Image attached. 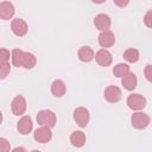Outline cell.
I'll list each match as a JSON object with an SVG mask.
<instances>
[{"instance_id":"cell-1","label":"cell","mask_w":152,"mask_h":152,"mask_svg":"<svg viewBox=\"0 0 152 152\" xmlns=\"http://www.w3.org/2000/svg\"><path fill=\"white\" fill-rule=\"evenodd\" d=\"M36 120H37V122L40 126H48V127L52 128L56 125L57 118H56V114L52 110H50V109H43V110L38 112V114L36 116Z\"/></svg>"},{"instance_id":"cell-2","label":"cell","mask_w":152,"mask_h":152,"mask_svg":"<svg viewBox=\"0 0 152 152\" xmlns=\"http://www.w3.org/2000/svg\"><path fill=\"white\" fill-rule=\"evenodd\" d=\"M132 126L137 129H144L150 125V116L144 112H135L131 118Z\"/></svg>"},{"instance_id":"cell-3","label":"cell","mask_w":152,"mask_h":152,"mask_svg":"<svg viewBox=\"0 0 152 152\" xmlns=\"http://www.w3.org/2000/svg\"><path fill=\"white\" fill-rule=\"evenodd\" d=\"M127 106L133 110H141L146 106V99L140 94H131L127 97Z\"/></svg>"},{"instance_id":"cell-4","label":"cell","mask_w":152,"mask_h":152,"mask_svg":"<svg viewBox=\"0 0 152 152\" xmlns=\"http://www.w3.org/2000/svg\"><path fill=\"white\" fill-rule=\"evenodd\" d=\"M33 138L37 142L40 144H46L52 139V132L51 128L48 126H40L39 128H37L33 133Z\"/></svg>"},{"instance_id":"cell-5","label":"cell","mask_w":152,"mask_h":152,"mask_svg":"<svg viewBox=\"0 0 152 152\" xmlns=\"http://www.w3.org/2000/svg\"><path fill=\"white\" fill-rule=\"evenodd\" d=\"M26 100L23 95H17L11 102V110L14 115H23L26 110Z\"/></svg>"},{"instance_id":"cell-6","label":"cell","mask_w":152,"mask_h":152,"mask_svg":"<svg viewBox=\"0 0 152 152\" xmlns=\"http://www.w3.org/2000/svg\"><path fill=\"white\" fill-rule=\"evenodd\" d=\"M89 112L84 107H77L74 110V120L80 127H86L89 122Z\"/></svg>"},{"instance_id":"cell-7","label":"cell","mask_w":152,"mask_h":152,"mask_svg":"<svg viewBox=\"0 0 152 152\" xmlns=\"http://www.w3.org/2000/svg\"><path fill=\"white\" fill-rule=\"evenodd\" d=\"M11 30L12 32L18 36V37H23L27 33V30H28V26L26 24V21L21 18H15L11 21Z\"/></svg>"},{"instance_id":"cell-8","label":"cell","mask_w":152,"mask_h":152,"mask_svg":"<svg viewBox=\"0 0 152 152\" xmlns=\"http://www.w3.org/2000/svg\"><path fill=\"white\" fill-rule=\"evenodd\" d=\"M104 99L110 102V103H116L121 100V96H122V93H121V89L116 86H108L106 89H104Z\"/></svg>"},{"instance_id":"cell-9","label":"cell","mask_w":152,"mask_h":152,"mask_svg":"<svg viewBox=\"0 0 152 152\" xmlns=\"http://www.w3.org/2000/svg\"><path fill=\"white\" fill-rule=\"evenodd\" d=\"M95 61L99 65L101 66H109L113 62V57L112 53L107 50V49H100L96 53H95Z\"/></svg>"},{"instance_id":"cell-10","label":"cell","mask_w":152,"mask_h":152,"mask_svg":"<svg viewBox=\"0 0 152 152\" xmlns=\"http://www.w3.org/2000/svg\"><path fill=\"white\" fill-rule=\"evenodd\" d=\"M99 44L101 48L106 49V48H110L114 45L115 43V36L114 33L110 31V30H107V31H102L100 34H99Z\"/></svg>"},{"instance_id":"cell-11","label":"cell","mask_w":152,"mask_h":152,"mask_svg":"<svg viewBox=\"0 0 152 152\" xmlns=\"http://www.w3.org/2000/svg\"><path fill=\"white\" fill-rule=\"evenodd\" d=\"M94 25L101 32L107 31V30H109V27L112 25V20L109 18V15H107L104 13H100L94 18Z\"/></svg>"},{"instance_id":"cell-12","label":"cell","mask_w":152,"mask_h":152,"mask_svg":"<svg viewBox=\"0 0 152 152\" xmlns=\"http://www.w3.org/2000/svg\"><path fill=\"white\" fill-rule=\"evenodd\" d=\"M32 127H33V124H32V120L28 115H24L23 118H20V120L17 124V129L23 135H26V134L31 133Z\"/></svg>"},{"instance_id":"cell-13","label":"cell","mask_w":152,"mask_h":152,"mask_svg":"<svg viewBox=\"0 0 152 152\" xmlns=\"http://www.w3.org/2000/svg\"><path fill=\"white\" fill-rule=\"evenodd\" d=\"M14 15V6L8 1L0 2V18L2 20H8Z\"/></svg>"},{"instance_id":"cell-14","label":"cell","mask_w":152,"mask_h":152,"mask_svg":"<svg viewBox=\"0 0 152 152\" xmlns=\"http://www.w3.org/2000/svg\"><path fill=\"white\" fill-rule=\"evenodd\" d=\"M77 56H78V59L81 62H90L95 58V53H94V50L90 48V46H81L78 49V52H77Z\"/></svg>"},{"instance_id":"cell-15","label":"cell","mask_w":152,"mask_h":152,"mask_svg":"<svg viewBox=\"0 0 152 152\" xmlns=\"http://www.w3.org/2000/svg\"><path fill=\"white\" fill-rule=\"evenodd\" d=\"M121 83H122V86H124L125 89H127L129 91L131 90H134L135 87H137V83H138V80H137L135 74H133V72L129 71L127 75H125L121 78Z\"/></svg>"},{"instance_id":"cell-16","label":"cell","mask_w":152,"mask_h":152,"mask_svg":"<svg viewBox=\"0 0 152 152\" xmlns=\"http://www.w3.org/2000/svg\"><path fill=\"white\" fill-rule=\"evenodd\" d=\"M66 91L65 83L62 80H55L51 83V93L55 97H62Z\"/></svg>"},{"instance_id":"cell-17","label":"cell","mask_w":152,"mask_h":152,"mask_svg":"<svg viewBox=\"0 0 152 152\" xmlns=\"http://www.w3.org/2000/svg\"><path fill=\"white\" fill-rule=\"evenodd\" d=\"M86 134L82 131H74L70 135V142L75 147H82L86 144Z\"/></svg>"},{"instance_id":"cell-18","label":"cell","mask_w":152,"mask_h":152,"mask_svg":"<svg viewBox=\"0 0 152 152\" xmlns=\"http://www.w3.org/2000/svg\"><path fill=\"white\" fill-rule=\"evenodd\" d=\"M37 63V58L33 53L31 52H26L24 51V56H23V63H21V68L24 69H32L36 66Z\"/></svg>"},{"instance_id":"cell-19","label":"cell","mask_w":152,"mask_h":152,"mask_svg":"<svg viewBox=\"0 0 152 152\" xmlns=\"http://www.w3.org/2000/svg\"><path fill=\"white\" fill-rule=\"evenodd\" d=\"M23 56H24V51L20 49H13L12 53H11V59H12V64L17 68H21V63H23Z\"/></svg>"},{"instance_id":"cell-20","label":"cell","mask_w":152,"mask_h":152,"mask_svg":"<svg viewBox=\"0 0 152 152\" xmlns=\"http://www.w3.org/2000/svg\"><path fill=\"white\" fill-rule=\"evenodd\" d=\"M129 72V65L125 64V63H119L113 68V74L116 77H124L125 75H127Z\"/></svg>"},{"instance_id":"cell-21","label":"cell","mask_w":152,"mask_h":152,"mask_svg":"<svg viewBox=\"0 0 152 152\" xmlns=\"http://www.w3.org/2000/svg\"><path fill=\"white\" fill-rule=\"evenodd\" d=\"M124 58L128 62V63H135L139 61V51L137 49H127L125 52H124Z\"/></svg>"},{"instance_id":"cell-22","label":"cell","mask_w":152,"mask_h":152,"mask_svg":"<svg viewBox=\"0 0 152 152\" xmlns=\"http://www.w3.org/2000/svg\"><path fill=\"white\" fill-rule=\"evenodd\" d=\"M10 72H11L10 62H7V63L0 62V78H1V80H5V78L8 76Z\"/></svg>"},{"instance_id":"cell-23","label":"cell","mask_w":152,"mask_h":152,"mask_svg":"<svg viewBox=\"0 0 152 152\" xmlns=\"http://www.w3.org/2000/svg\"><path fill=\"white\" fill-rule=\"evenodd\" d=\"M11 145L6 138H0V152H10Z\"/></svg>"},{"instance_id":"cell-24","label":"cell","mask_w":152,"mask_h":152,"mask_svg":"<svg viewBox=\"0 0 152 152\" xmlns=\"http://www.w3.org/2000/svg\"><path fill=\"white\" fill-rule=\"evenodd\" d=\"M144 24H145L147 27L152 28V10H150V11L146 12V14H145V17H144Z\"/></svg>"},{"instance_id":"cell-25","label":"cell","mask_w":152,"mask_h":152,"mask_svg":"<svg viewBox=\"0 0 152 152\" xmlns=\"http://www.w3.org/2000/svg\"><path fill=\"white\" fill-rule=\"evenodd\" d=\"M10 61V51L7 49H1L0 50V62L7 63Z\"/></svg>"},{"instance_id":"cell-26","label":"cell","mask_w":152,"mask_h":152,"mask_svg":"<svg viewBox=\"0 0 152 152\" xmlns=\"http://www.w3.org/2000/svg\"><path fill=\"white\" fill-rule=\"evenodd\" d=\"M144 75H145V77H146V80L152 83V65H151V64H147V65L145 66V69H144Z\"/></svg>"},{"instance_id":"cell-27","label":"cell","mask_w":152,"mask_h":152,"mask_svg":"<svg viewBox=\"0 0 152 152\" xmlns=\"http://www.w3.org/2000/svg\"><path fill=\"white\" fill-rule=\"evenodd\" d=\"M114 4L120 6V7H124L126 5H128V0H125V1H119V0H114Z\"/></svg>"},{"instance_id":"cell-28","label":"cell","mask_w":152,"mask_h":152,"mask_svg":"<svg viewBox=\"0 0 152 152\" xmlns=\"http://www.w3.org/2000/svg\"><path fill=\"white\" fill-rule=\"evenodd\" d=\"M12 152H27V151H26V148H25V147H23V146H18V147L13 148V150H12Z\"/></svg>"},{"instance_id":"cell-29","label":"cell","mask_w":152,"mask_h":152,"mask_svg":"<svg viewBox=\"0 0 152 152\" xmlns=\"http://www.w3.org/2000/svg\"><path fill=\"white\" fill-rule=\"evenodd\" d=\"M31 152H40V151H38V150H33V151H31Z\"/></svg>"}]
</instances>
